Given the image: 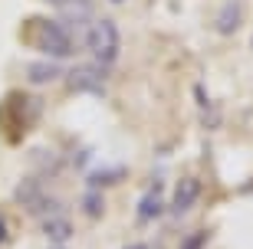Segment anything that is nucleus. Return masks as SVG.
Here are the masks:
<instances>
[{"instance_id":"obj_13","label":"nucleus","mask_w":253,"mask_h":249,"mask_svg":"<svg viewBox=\"0 0 253 249\" xmlns=\"http://www.w3.org/2000/svg\"><path fill=\"white\" fill-rule=\"evenodd\" d=\"M49 3H53V7H59V10H63V7H69V3H79V0H49Z\"/></svg>"},{"instance_id":"obj_3","label":"nucleus","mask_w":253,"mask_h":249,"mask_svg":"<svg viewBox=\"0 0 253 249\" xmlns=\"http://www.w3.org/2000/svg\"><path fill=\"white\" fill-rule=\"evenodd\" d=\"M105 82H109V69H102V66H89V63H83V66H73L69 72H66V89L69 92H76V95H102L105 92Z\"/></svg>"},{"instance_id":"obj_6","label":"nucleus","mask_w":253,"mask_h":249,"mask_svg":"<svg viewBox=\"0 0 253 249\" xmlns=\"http://www.w3.org/2000/svg\"><path fill=\"white\" fill-rule=\"evenodd\" d=\"M63 75V66L59 63H30L27 66V79L37 85H46V82H56Z\"/></svg>"},{"instance_id":"obj_16","label":"nucleus","mask_w":253,"mask_h":249,"mask_svg":"<svg viewBox=\"0 0 253 249\" xmlns=\"http://www.w3.org/2000/svg\"><path fill=\"white\" fill-rule=\"evenodd\" d=\"M128 249H148V246H128Z\"/></svg>"},{"instance_id":"obj_11","label":"nucleus","mask_w":253,"mask_h":249,"mask_svg":"<svg viewBox=\"0 0 253 249\" xmlns=\"http://www.w3.org/2000/svg\"><path fill=\"white\" fill-rule=\"evenodd\" d=\"M83 213L89 216V220H99L105 213V200H102V194L99 190H85V197H83Z\"/></svg>"},{"instance_id":"obj_2","label":"nucleus","mask_w":253,"mask_h":249,"mask_svg":"<svg viewBox=\"0 0 253 249\" xmlns=\"http://www.w3.org/2000/svg\"><path fill=\"white\" fill-rule=\"evenodd\" d=\"M85 49H89L95 66H102V69L115 66L119 49H122V43H119V27H115L112 20H95V23H89V27H85Z\"/></svg>"},{"instance_id":"obj_5","label":"nucleus","mask_w":253,"mask_h":249,"mask_svg":"<svg viewBox=\"0 0 253 249\" xmlns=\"http://www.w3.org/2000/svg\"><path fill=\"white\" fill-rule=\"evenodd\" d=\"M197 197H201V180H197V177H181L178 187H174V197H171V210L188 213L197 203Z\"/></svg>"},{"instance_id":"obj_8","label":"nucleus","mask_w":253,"mask_h":249,"mask_svg":"<svg viewBox=\"0 0 253 249\" xmlns=\"http://www.w3.org/2000/svg\"><path fill=\"white\" fill-rule=\"evenodd\" d=\"M119 180H125V167H99L89 174V187H109Z\"/></svg>"},{"instance_id":"obj_9","label":"nucleus","mask_w":253,"mask_h":249,"mask_svg":"<svg viewBox=\"0 0 253 249\" xmlns=\"http://www.w3.org/2000/svg\"><path fill=\"white\" fill-rule=\"evenodd\" d=\"M161 210H165V200H161L158 190H151V194H145V197H141V203H138V220L141 223H145V220H155Z\"/></svg>"},{"instance_id":"obj_15","label":"nucleus","mask_w":253,"mask_h":249,"mask_svg":"<svg viewBox=\"0 0 253 249\" xmlns=\"http://www.w3.org/2000/svg\"><path fill=\"white\" fill-rule=\"evenodd\" d=\"M3 236H7V230H3V220H0V240H3Z\"/></svg>"},{"instance_id":"obj_1","label":"nucleus","mask_w":253,"mask_h":249,"mask_svg":"<svg viewBox=\"0 0 253 249\" xmlns=\"http://www.w3.org/2000/svg\"><path fill=\"white\" fill-rule=\"evenodd\" d=\"M27 43L37 46L40 53L53 56V59H69L79 49V43L73 39L69 27H63L56 20H46V17H37L27 23Z\"/></svg>"},{"instance_id":"obj_14","label":"nucleus","mask_w":253,"mask_h":249,"mask_svg":"<svg viewBox=\"0 0 253 249\" xmlns=\"http://www.w3.org/2000/svg\"><path fill=\"white\" fill-rule=\"evenodd\" d=\"M49 249H66V243H53V246H49Z\"/></svg>"},{"instance_id":"obj_7","label":"nucleus","mask_w":253,"mask_h":249,"mask_svg":"<svg viewBox=\"0 0 253 249\" xmlns=\"http://www.w3.org/2000/svg\"><path fill=\"white\" fill-rule=\"evenodd\" d=\"M43 236H49L53 243H66L73 236V223L66 220V216H59V213H53V216L43 220Z\"/></svg>"},{"instance_id":"obj_10","label":"nucleus","mask_w":253,"mask_h":249,"mask_svg":"<svg viewBox=\"0 0 253 249\" xmlns=\"http://www.w3.org/2000/svg\"><path fill=\"white\" fill-rule=\"evenodd\" d=\"M237 27H240V3H227V7L220 10V17H217V30H220L224 36H230Z\"/></svg>"},{"instance_id":"obj_12","label":"nucleus","mask_w":253,"mask_h":249,"mask_svg":"<svg viewBox=\"0 0 253 249\" xmlns=\"http://www.w3.org/2000/svg\"><path fill=\"white\" fill-rule=\"evenodd\" d=\"M207 236H211V233L207 230H197L194 236H188V240L181 243V249H204V243H207Z\"/></svg>"},{"instance_id":"obj_4","label":"nucleus","mask_w":253,"mask_h":249,"mask_svg":"<svg viewBox=\"0 0 253 249\" xmlns=\"http://www.w3.org/2000/svg\"><path fill=\"white\" fill-rule=\"evenodd\" d=\"M17 203L23 207L27 213H33V216H53V213H59V200L56 197L43 194V187H40L37 177H30V180H23V184L17 187Z\"/></svg>"}]
</instances>
